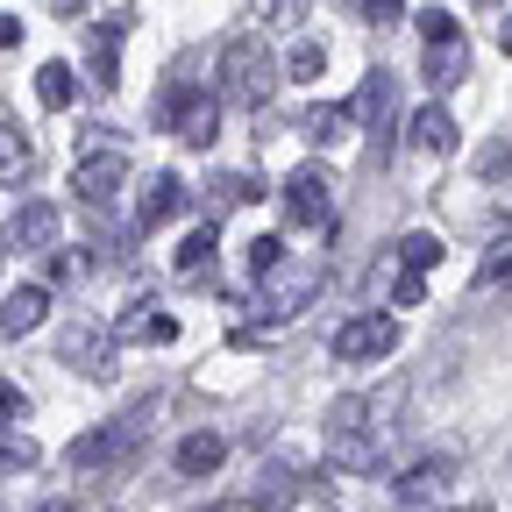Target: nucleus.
I'll return each instance as SVG.
<instances>
[{
	"label": "nucleus",
	"mask_w": 512,
	"mask_h": 512,
	"mask_svg": "<svg viewBox=\"0 0 512 512\" xmlns=\"http://www.w3.org/2000/svg\"><path fill=\"white\" fill-rule=\"evenodd\" d=\"M221 456H228L221 434H185V441H178V477H214Z\"/></svg>",
	"instance_id": "obj_20"
},
{
	"label": "nucleus",
	"mask_w": 512,
	"mask_h": 512,
	"mask_svg": "<svg viewBox=\"0 0 512 512\" xmlns=\"http://www.w3.org/2000/svg\"><path fill=\"white\" fill-rule=\"evenodd\" d=\"M264 22L271 29H299L306 22V0H264Z\"/></svg>",
	"instance_id": "obj_31"
},
{
	"label": "nucleus",
	"mask_w": 512,
	"mask_h": 512,
	"mask_svg": "<svg viewBox=\"0 0 512 512\" xmlns=\"http://www.w3.org/2000/svg\"><path fill=\"white\" fill-rule=\"evenodd\" d=\"M8 420H29V392H22V384H0V427H8Z\"/></svg>",
	"instance_id": "obj_33"
},
{
	"label": "nucleus",
	"mask_w": 512,
	"mask_h": 512,
	"mask_svg": "<svg viewBox=\"0 0 512 512\" xmlns=\"http://www.w3.org/2000/svg\"><path fill=\"white\" fill-rule=\"evenodd\" d=\"M477 285H512V242H498V249L484 256V271H477Z\"/></svg>",
	"instance_id": "obj_30"
},
{
	"label": "nucleus",
	"mask_w": 512,
	"mask_h": 512,
	"mask_svg": "<svg viewBox=\"0 0 512 512\" xmlns=\"http://www.w3.org/2000/svg\"><path fill=\"white\" fill-rule=\"evenodd\" d=\"M249 271H256V278L285 271V242H278V235H256V242H249Z\"/></svg>",
	"instance_id": "obj_28"
},
{
	"label": "nucleus",
	"mask_w": 512,
	"mask_h": 512,
	"mask_svg": "<svg viewBox=\"0 0 512 512\" xmlns=\"http://www.w3.org/2000/svg\"><path fill=\"white\" fill-rule=\"evenodd\" d=\"M335 363H377V356H392L399 349V320L392 313H356V320H342L335 328Z\"/></svg>",
	"instance_id": "obj_7"
},
{
	"label": "nucleus",
	"mask_w": 512,
	"mask_h": 512,
	"mask_svg": "<svg viewBox=\"0 0 512 512\" xmlns=\"http://www.w3.org/2000/svg\"><path fill=\"white\" fill-rule=\"evenodd\" d=\"M477 178H484V185L512 178V150H505V143H484V150H477Z\"/></svg>",
	"instance_id": "obj_29"
},
{
	"label": "nucleus",
	"mask_w": 512,
	"mask_h": 512,
	"mask_svg": "<svg viewBox=\"0 0 512 512\" xmlns=\"http://www.w3.org/2000/svg\"><path fill=\"white\" fill-rule=\"evenodd\" d=\"M8 249H57V207L50 200H29V207H15V221H8Z\"/></svg>",
	"instance_id": "obj_14"
},
{
	"label": "nucleus",
	"mask_w": 512,
	"mask_h": 512,
	"mask_svg": "<svg viewBox=\"0 0 512 512\" xmlns=\"http://www.w3.org/2000/svg\"><path fill=\"white\" fill-rule=\"evenodd\" d=\"M349 121H363L370 136H377V157L392 150V121H399V79L384 72V64H377V72H370L363 86H356V100H349Z\"/></svg>",
	"instance_id": "obj_9"
},
{
	"label": "nucleus",
	"mask_w": 512,
	"mask_h": 512,
	"mask_svg": "<svg viewBox=\"0 0 512 512\" xmlns=\"http://www.w3.org/2000/svg\"><path fill=\"white\" fill-rule=\"evenodd\" d=\"M370 413H377L370 399H335V406H328V420H320V441H328V456H335L342 470H377L384 434H377V420H370Z\"/></svg>",
	"instance_id": "obj_2"
},
{
	"label": "nucleus",
	"mask_w": 512,
	"mask_h": 512,
	"mask_svg": "<svg viewBox=\"0 0 512 512\" xmlns=\"http://www.w3.org/2000/svg\"><path fill=\"white\" fill-rule=\"evenodd\" d=\"M185 200H192V192H185V178H178V171H157V178L143 185V200H136V228L150 235V228L178 221V214H185Z\"/></svg>",
	"instance_id": "obj_12"
},
{
	"label": "nucleus",
	"mask_w": 512,
	"mask_h": 512,
	"mask_svg": "<svg viewBox=\"0 0 512 512\" xmlns=\"http://www.w3.org/2000/svg\"><path fill=\"white\" fill-rule=\"evenodd\" d=\"M278 72H285V79H299V86H313L320 72H328V43H320V36H299V43L285 50Z\"/></svg>",
	"instance_id": "obj_23"
},
{
	"label": "nucleus",
	"mask_w": 512,
	"mask_h": 512,
	"mask_svg": "<svg viewBox=\"0 0 512 512\" xmlns=\"http://www.w3.org/2000/svg\"><path fill=\"white\" fill-rule=\"evenodd\" d=\"M143 434H150V399L128 406V413H114L93 434H79L72 448H64V463H72V470H114V463H128V448H136Z\"/></svg>",
	"instance_id": "obj_3"
},
{
	"label": "nucleus",
	"mask_w": 512,
	"mask_h": 512,
	"mask_svg": "<svg viewBox=\"0 0 512 512\" xmlns=\"http://www.w3.org/2000/svg\"><path fill=\"white\" fill-rule=\"evenodd\" d=\"M505 214H512V200H505Z\"/></svg>",
	"instance_id": "obj_40"
},
{
	"label": "nucleus",
	"mask_w": 512,
	"mask_h": 512,
	"mask_svg": "<svg viewBox=\"0 0 512 512\" xmlns=\"http://www.w3.org/2000/svg\"><path fill=\"white\" fill-rule=\"evenodd\" d=\"M356 8H363V22H370V29H392L406 0H356Z\"/></svg>",
	"instance_id": "obj_32"
},
{
	"label": "nucleus",
	"mask_w": 512,
	"mask_h": 512,
	"mask_svg": "<svg viewBox=\"0 0 512 512\" xmlns=\"http://www.w3.org/2000/svg\"><path fill=\"white\" fill-rule=\"evenodd\" d=\"M271 86H278V57H271V43L249 36V29L228 36L221 57H214V93H221L228 107H264Z\"/></svg>",
	"instance_id": "obj_1"
},
{
	"label": "nucleus",
	"mask_w": 512,
	"mask_h": 512,
	"mask_svg": "<svg viewBox=\"0 0 512 512\" xmlns=\"http://www.w3.org/2000/svg\"><path fill=\"white\" fill-rule=\"evenodd\" d=\"M50 8H57V15H79V8H86V0H50Z\"/></svg>",
	"instance_id": "obj_38"
},
{
	"label": "nucleus",
	"mask_w": 512,
	"mask_h": 512,
	"mask_svg": "<svg viewBox=\"0 0 512 512\" xmlns=\"http://www.w3.org/2000/svg\"><path fill=\"white\" fill-rule=\"evenodd\" d=\"M342 128H349V107H313V114L299 121V136L328 150V143H342Z\"/></svg>",
	"instance_id": "obj_26"
},
{
	"label": "nucleus",
	"mask_w": 512,
	"mask_h": 512,
	"mask_svg": "<svg viewBox=\"0 0 512 512\" xmlns=\"http://www.w3.org/2000/svg\"><path fill=\"white\" fill-rule=\"evenodd\" d=\"M214 242H221V228H214V221H200V228H192V235L178 242V256H171V271H178V278H200V271L214 264Z\"/></svg>",
	"instance_id": "obj_21"
},
{
	"label": "nucleus",
	"mask_w": 512,
	"mask_h": 512,
	"mask_svg": "<svg viewBox=\"0 0 512 512\" xmlns=\"http://www.w3.org/2000/svg\"><path fill=\"white\" fill-rule=\"evenodd\" d=\"M406 136H413L420 150H434V157H448V150H456V114H448V107H434V100H427V107L413 114V128H406Z\"/></svg>",
	"instance_id": "obj_17"
},
{
	"label": "nucleus",
	"mask_w": 512,
	"mask_h": 512,
	"mask_svg": "<svg viewBox=\"0 0 512 512\" xmlns=\"http://www.w3.org/2000/svg\"><path fill=\"white\" fill-rule=\"evenodd\" d=\"M207 192H214V200H207V221H214V214H228V207L264 200V185H256L249 171H214V178H207Z\"/></svg>",
	"instance_id": "obj_19"
},
{
	"label": "nucleus",
	"mask_w": 512,
	"mask_h": 512,
	"mask_svg": "<svg viewBox=\"0 0 512 512\" xmlns=\"http://www.w3.org/2000/svg\"><path fill=\"white\" fill-rule=\"evenodd\" d=\"M15 43H22V22H15V15H0V50H15Z\"/></svg>",
	"instance_id": "obj_35"
},
{
	"label": "nucleus",
	"mask_w": 512,
	"mask_h": 512,
	"mask_svg": "<svg viewBox=\"0 0 512 512\" xmlns=\"http://www.w3.org/2000/svg\"><path fill=\"white\" fill-rule=\"evenodd\" d=\"M43 313H50V285H15L8 299H0V335H8V342L29 335Z\"/></svg>",
	"instance_id": "obj_16"
},
{
	"label": "nucleus",
	"mask_w": 512,
	"mask_h": 512,
	"mask_svg": "<svg viewBox=\"0 0 512 512\" xmlns=\"http://www.w3.org/2000/svg\"><path fill=\"white\" fill-rule=\"evenodd\" d=\"M107 335H114V342H171V335H178V320H171L157 299H136V306H128Z\"/></svg>",
	"instance_id": "obj_13"
},
{
	"label": "nucleus",
	"mask_w": 512,
	"mask_h": 512,
	"mask_svg": "<svg viewBox=\"0 0 512 512\" xmlns=\"http://www.w3.org/2000/svg\"><path fill=\"white\" fill-rule=\"evenodd\" d=\"M157 121L171 128L185 150H207V143L221 136V107H214L200 86H185V79H171V86L157 93Z\"/></svg>",
	"instance_id": "obj_5"
},
{
	"label": "nucleus",
	"mask_w": 512,
	"mask_h": 512,
	"mask_svg": "<svg viewBox=\"0 0 512 512\" xmlns=\"http://www.w3.org/2000/svg\"><path fill=\"white\" fill-rule=\"evenodd\" d=\"M271 278H278V271H271ZM313 292H320V271H292V278H278V285L264 292V306H256V313H264V328L292 320V313H299V306H306Z\"/></svg>",
	"instance_id": "obj_15"
},
{
	"label": "nucleus",
	"mask_w": 512,
	"mask_h": 512,
	"mask_svg": "<svg viewBox=\"0 0 512 512\" xmlns=\"http://www.w3.org/2000/svg\"><path fill=\"white\" fill-rule=\"evenodd\" d=\"M420 299H427V278H413V271H406V278L392 285V306H420Z\"/></svg>",
	"instance_id": "obj_34"
},
{
	"label": "nucleus",
	"mask_w": 512,
	"mask_h": 512,
	"mask_svg": "<svg viewBox=\"0 0 512 512\" xmlns=\"http://www.w3.org/2000/svg\"><path fill=\"white\" fill-rule=\"evenodd\" d=\"M441 256H448V242H441V235H434V228H413V235H406V242H399V264H406V271H413V278H427V271H434V264H441Z\"/></svg>",
	"instance_id": "obj_24"
},
{
	"label": "nucleus",
	"mask_w": 512,
	"mask_h": 512,
	"mask_svg": "<svg viewBox=\"0 0 512 512\" xmlns=\"http://www.w3.org/2000/svg\"><path fill=\"white\" fill-rule=\"evenodd\" d=\"M36 178V150L22 128H0V185H29Z\"/></svg>",
	"instance_id": "obj_22"
},
{
	"label": "nucleus",
	"mask_w": 512,
	"mask_h": 512,
	"mask_svg": "<svg viewBox=\"0 0 512 512\" xmlns=\"http://www.w3.org/2000/svg\"><path fill=\"white\" fill-rule=\"evenodd\" d=\"M36 512H79V498H43Z\"/></svg>",
	"instance_id": "obj_36"
},
{
	"label": "nucleus",
	"mask_w": 512,
	"mask_h": 512,
	"mask_svg": "<svg viewBox=\"0 0 512 512\" xmlns=\"http://www.w3.org/2000/svg\"><path fill=\"white\" fill-rule=\"evenodd\" d=\"M448 484H456V456H427L399 477V498H441Z\"/></svg>",
	"instance_id": "obj_18"
},
{
	"label": "nucleus",
	"mask_w": 512,
	"mask_h": 512,
	"mask_svg": "<svg viewBox=\"0 0 512 512\" xmlns=\"http://www.w3.org/2000/svg\"><path fill=\"white\" fill-rule=\"evenodd\" d=\"M57 363H72L79 377L107 384V377H114V335L100 328V320H72V328L57 335Z\"/></svg>",
	"instance_id": "obj_8"
},
{
	"label": "nucleus",
	"mask_w": 512,
	"mask_h": 512,
	"mask_svg": "<svg viewBox=\"0 0 512 512\" xmlns=\"http://www.w3.org/2000/svg\"><path fill=\"white\" fill-rule=\"evenodd\" d=\"M121 178H128V157H121V150H100V157H79L72 192L86 200V214H107V200L121 192Z\"/></svg>",
	"instance_id": "obj_11"
},
{
	"label": "nucleus",
	"mask_w": 512,
	"mask_h": 512,
	"mask_svg": "<svg viewBox=\"0 0 512 512\" xmlns=\"http://www.w3.org/2000/svg\"><path fill=\"white\" fill-rule=\"evenodd\" d=\"M128 29H136V15L114 8V15H100L93 36H86V64H93V86H100V93L121 86V43H128Z\"/></svg>",
	"instance_id": "obj_10"
},
{
	"label": "nucleus",
	"mask_w": 512,
	"mask_h": 512,
	"mask_svg": "<svg viewBox=\"0 0 512 512\" xmlns=\"http://www.w3.org/2000/svg\"><path fill=\"white\" fill-rule=\"evenodd\" d=\"M36 463H43L36 434H15V427H0V470H36Z\"/></svg>",
	"instance_id": "obj_27"
},
{
	"label": "nucleus",
	"mask_w": 512,
	"mask_h": 512,
	"mask_svg": "<svg viewBox=\"0 0 512 512\" xmlns=\"http://www.w3.org/2000/svg\"><path fill=\"white\" fill-rule=\"evenodd\" d=\"M498 50H505V57H512V15H505V22H498Z\"/></svg>",
	"instance_id": "obj_37"
},
{
	"label": "nucleus",
	"mask_w": 512,
	"mask_h": 512,
	"mask_svg": "<svg viewBox=\"0 0 512 512\" xmlns=\"http://www.w3.org/2000/svg\"><path fill=\"white\" fill-rule=\"evenodd\" d=\"M36 100H43L50 114H57V107H72V100H79V79H72V64H57V57H50L43 72H36Z\"/></svg>",
	"instance_id": "obj_25"
},
{
	"label": "nucleus",
	"mask_w": 512,
	"mask_h": 512,
	"mask_svg": "<svg viewBox=\"0 0 512 512\" xmlns=\"http://www.w3.org/2000/svg\"><path fill=\"white\" fill-rule=\"evenodd\" d=\"M278 207H285V228L320 235V228L335 221V171H328V164H299V171L285 178V192H278Z\"/></svg>",
	"instance_id": "obj_6"
},
{
	"label": "nucleus",
	"mask_w": 512,
	"mask_h": 512,
	"mask_svg": "<svg viewBox=\"0 0 512 512\" xmlns=\"http://www.w3.org/2000/svg\"><path fill=\"white\" fill-rule=\"evenodd\" d=\"M477 8H498V0H477Z\"/></svg>",
	"instance_id": "obj_39"
},
{
	"label": "nucleus",
	"mask_w": 512,
	"mask_h": 512,
	"mask_svg": "<svg viewBox=\"0 0 512 512\" xmlns=\"http://www.w3.org/2000/svg\"><path fill=\"white\" fill-rule=\"evenodd\" d=\"M420 36H427V57H420L427 86H434V93L463 86V79H470V43H463V29H456V15H448V8H420Z\"/></svg>",
	"instance_id": "obj_4"
}]
</instances>
